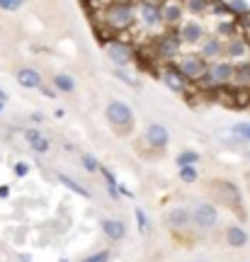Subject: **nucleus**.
Segmentation results:
<instances>
[{
	"label": "nucleus",
	"mask_w": 250,
	"mask_h": 262,
	"mask_svg": "<svg viewBox=\"0 0 250 262\" xmlns=\"http://www.w3.org/2000/svg\"><path fill=\"white\" fill-rule=\"evenodd\" d=\"M107 119H110L117 129H131V124H134V112H131V107L127 102L114 100V102L107 104Z\"/></svg>",
	"instance_id": "obj_1"
},
{
	"label": "nucleus",
	"mask_w": 250,
	"mask_h": 262,
	"mask_svg": "<svg viewBox=\"0 0 250 262\" xmlns=\"http://www.w3.org/2000/svg\"><path fill=\"white\" fill-rule=\"evenodd\" d=\"M219 221V211H216V206L209 204V202H202V204H197V209L192 211V224L197 228H202V231H209L214 228Z\"/></svg>",
	"instance_id": "obj_2"
},
{
	"label": "nucleus",
	"mask_w": 250,
	"mask_h": 262,
	"mask_svg": "<svg viewBox=\"0 0 250 262\" xmlns=\"http://www.w3.org/2000/svg\"><path fill=\"white\" fill-rule=\"evenodd\" d=\"M190 224H192V211H190V209H185V206H175V209L168 211V226H170V228L182 231V228H187Z\"/></svg>",
	"instance_id": "obj_3"
},
{
	"label": "nucleus",
	"mask_w": 250,
	"mask_h": 262,
	"mask_svg": "<svg viewBox=\"0 0 250 262\" xmlns=\"http://www.w3.org/2000/svg\"><path fill=\"white\" fill-rule=\"evenodd\" d=\"M146 141H149L153 148H165L168 141H170V134L163 124H151L149 129H146Z\"/></svg>",
	"instance_id": "obj_4"
},
{
	"label": "nucleus",
	"mask_w": 250,
	"mask_h": 262,
	"mask_svg": "<svg viewBox=\"0 0 250 262\" xmlns=\"http://www.w3.org/2000/svg\"><path fill=\"white\" fill-rule=\"evenodd\" d=\"M102 233L107 235L110 241H121L127 235V226L119 219H102Z\"/></svg>",
	"instance_id": "obj_5"
},
{
	"label": "nucleus",
	"mask_w": 250,
	"mask_h": 262,
	"mask_svg": "<svg viewBox=\"0 0 250 262\" xmlns=\"http://www.w3.org/2000/svg\"><path fill=\"white\" fill-rule=\"evenodd\" d=\"M25 139H27V143L32 146V150H37V153H47V150L51 148V141H49L47 136H41L37 129H27L25 131Z\"/></svg>",
	"instance_id": "obj_6"
},
{
	"label": "nucleus",
	"mask_w": 250,
	"mask_h": 262,
	"mask_svg": "<svg viewBox=\"0 0 250 262\" xmlns=\"http://www.w3.org/2000/svg\"><path fill=\"white\" fill-rule=\"evenodd\" d=\"M110 25L117 29H124L131 25V8H112L110 10Z\"/></svg>",
	"instance_id": "obj_7"
},
{
	"label": "nucleus",
	"mask_w": 250,
	"mask_h": 262,
	"mask_svg": "<svg viewBox=\"0 0 250 262\" xmlns=\"http://www.w3.org/2000/svg\"><path fill=\"white\" fill-rule=\"evenodd\" d=\"M226 243L231 245V248H243V245H248V233H245V228H241V226H228V228H226Z\"/></svg>",
	"instance_id": "obj_8"
},
{
	"label": "nucleus",
	"mask_w": 250,
	"mask_h": 262,
	"mask_svg": "<svg viewBox=\"0 0 250 262\" xmlns=\"http://www.w3.org/2000/svg\"><path fill=\"white\" fill-rule=\"evenodd\" d=\"M204 71H206V66H204V61L199 56H187L185 61H182V73H185L187 78H199Z\"/></svg>",
	"instance_id": "obj_9"
},
{
	"label": "nucleus",
	"mask_w": 250,
	"mask_h": 262,
	"mask_svg": "<svg viewBox=\"0 0 250 262\" xmlns=\"http://www.w3.org/2000/svg\"><path fill=\"white\" fill-rule=\"evenodd\" d=\"M107 54H110L112 61H117V63H129V56L131 51L127 44H119V41H110L107 44Z\"/></svg>",
	"instance_id": "obj_10"
},
{
	"label": "nucleus",
	"mask_w": 250,
	"mask_h": 262,
	"mask_svg": "<svg viewBox=\"0 0 250 262\" xmlns=\"http://www.w3.org/2000/svg\"><path fill=\"white\" fill-rule=\"evenodd\" d=\"M17 80L22 88H39V85H41V75H39L34 68H22L17 73Z\"/></svg>",
	"instance_id": "obj_11"
},
{
	"label": "nucleus",
	"mask_w": 250,
	"mask_h": 262,
	"mask_svg": "<svg viewBox=\"0 0 250 262\" xmlns=\"http://www.w3.org/2000/svg\"><path fill=\"white\" fill-rule=\"evenodd\" d=\"M102 175H105V185H107V192L112 194V199H119V182H117V178H114V172H112L110 168H102Z\"/></svg>",
	"instance_id": "obj_12"
},
{
	"label": "nucleus",
	"mask_w": 250,
	"mask_h": 262,
	"mask_svg": "<svg viewBox=\"0 0 250 262\" xmlns=\"http://www.w3.org/2000/svg\"><path fill=\"white\" fill-rule=\"evenodd\" d=\"M58 180L64 182V187H66V189L75 192L78 196H90V192H88L85 187H80V185H78V182H75V180L71 178V175H66V172H58Z\"/></svg>",
	"instance_id": "obj_13"
},
{
	"label": "nucleus",
	"mask_w": 250,
	"mask_h": 262,
	"mask_svg": "<svg viewBox=\"0 0 250 262\" xmlns=\"http://www.w3.org/2000/svg\"><path fill=\"white\" fill-rule=\"evenodd\" d=\"M231 75H233V68L228 63H216L212 68V80H216V83H226Z\"/></svg>",
	"instance_id": "obj_14"
},
{
	"label": "nucleus",
	"mask_w": 250,
	"mask_h": 262,
	"mask_svg": "<svg viewBox=\"0 0 250 262\" xmlns=\"http://www.w3.org/2000/svg\"><path fill=\"white\" fill-rule=\"evenodd\" d=\"M163 80H165V85L170 90H175V93H180V90L185 88V80H182V75L177 73V71H165V73H163Z\"/></svg>",
	"instance_id": "obj_15"
},
{
	"label": "nucleus",
	"mask_w": 250,
	"mask_h": 262,
	"mask_svg": "<svg viewBox=\"0 0 250 262\" xmlns=\"http://www.w3.org/2000/svg\"><path fill=\"white\" fill-rule=\"evenodd\" d=\"M175 163L177 168H195V163H199V153L197 150H182Z\"/></svg>",
	"instance_id": "obj_16"
},
{
	"label": "nucleus",
	"mask_w": 250,
	"mask_h": 262,
	"mask_svg": "<svg viewBox=\"0 0 250 262\" xmlns=\"http://www.w3.org/2000/svg\"><path fill=\"white\" fill-rule=\"evenodd\" d=\"M141 17H143V22L146 25H158L160 22V12H158V8H153V5H141Z\"/></svg>",
	"instance_id": "obj_17"
},
{
	"label": "nucleus",
	"mask_w": 250,
	"mask_h": 262,
	"mask_svg": "<svg viewBox=\"0 0 250 262\" xmlns=\"http://www.w3.org/2000/svg\"><path fill=\"white\" fill-rule=\"evenodd\" d=\"M54 85L61 90V93H73V88H75V83H73V78L71 75H56L54 78Z\"/></svg>",
	"instance_id": "obj_18"
},
{
	"label": "nucleus",
	"mask_w": 250,
	"mask_h": 262,
	"mask_svg": "<svg viewBox=\"0 0 250 262\" xmlns=\"http://www.w3.org/2000/svg\"><path fill=\"white\" fill-rule=\"evenodd\" d=\"M199 37H202V27H199V25L190 22V25L182 27V39H187V41H197Z\"/></svg>",
	"instance_id": "obj_19"
},
{
	"label": "nucleus",
	"mask_w": 250,
	"mask_h": 262,
	"mask_svg": "<svg viewBox=\"0 0 250 262\" xmlns=\"http://www.w3.org/2000/svg\"><path fill=\"white\" fill-rule=\"evenodd\" d=\"M134 214H136V226H139V233L146 235V233H149V216H146V211H143L141 206H136V211H134Z\"/></svg>",
	"instance_id": "obj_20"
},
{
	"label": "nucleus",
	"mask_w": 250,
	"mask_h": 262,
	"mask_svg": "<svg viewBox=\"0 0 250 262\" xmlns=\"http://www.w3.org/2000/svg\"><path fill=\"white\" fill-rule=\"evenodd\" d=\"M231 131H233V134H236V136H238L241 141H250V122L236 124V126H233Z\"/></svg>",
	"instance_id": "obj_21"
},
{
	"label": "nucleus",
	"mask_w": 250,
	"mask_h": 262,
	"mask_svg": "<svg viewBox=\"0 0 250 262\" xmlns=\"http://www.w3.org/2000/svg\"><path fill=\"white\" fill-rule=\"evenodd\" d=\"M80 163H83V168L88 170V172H97V170H100V163H97L95 156H88V153H85L83 158H80Z\"/></svg>",
	"instance_id": "obj_22"
},
{
	"label": "nucleus",
	"mask_w": 250,
	"mask_h": 262,
	"mask_svg": "<svg viewBox=\"0 0 250 262\" xmlns=\"http://www.w3.org/2000/svg\"><path fill=\"white\" fill-rule=\"evenodd\" d=\"M197 170L195 168H180V180L185 182V185H192V182H197Z\"/></svg>",
	"instance_id": "obj_23"
},
{
	"label": "nucleus",
	"mask_w": 250,
	"mask_h": 262,
	"mask_svg": "<svg viewBox=\"0 0 250 262\" xmlns=\"http://www.w3.org/2000/svg\"><path fill=\"white\" fill-rule=\"evenodd\" d=\"M110 260V250H97V253L88 255L83 262H107Z\"/></svg>",
	"instance_id": "obj_24"
},
{
	"label": "nucleus",
	"mask_w": 250,
	"mask_h": 262,
	"mask_svg": "<svg viewBox=\"0 0 250 262\" xmlns=\"http://www.w3.org/2000/svg\"><path fill=\"white\" fill-rule=\"evenodd\" d=\"M204 54H206V56H216V54H219V44H216V39H209V41L204 44Z\"/></svg>",
	"instance_id": "obj_25"
},
{
	"label": "nucleus",
	"mask_w": 250,
	"mask_h": 262,
	"mask_svg": "<svg viewBox=\"0 0 250 262\" xmlns=\"http://www.w3.org/2000/svg\"><path fill=\"white\" fill-rule=\"evenodd\" d=\"M163 17L170 19V22H175V19L180 17V10H177V5H170V8H165V12H163Z\"/></svg>",
	"instance_id": "obj_26"
},
{
	"label": "nucleus",
	"mask_w": 250,
	"mask_h": 262,
	"mask_svg": "<svg viewBox=\"0 0 250 262\" xmlns=\"http://www.w3.org/2000/svg\"><path fill=\"white\" fill-rule=\"evenodd\" d=\"M22 3H25V0H3V3H0V8L3 10H17Z\"/></svg>",
	"instance_id": "obj_27"
},
{
	"label": "nucleus",
	"mask_w": 250,
	"mask_h": 262,
	"mask_svg": "<svg viewBox=\"0 0 250 262\" xmlns=\"http://www.w3.org/2000/svg\"><path fill=\"white\" fill-rule=\"evenodd\" d=\"M27 172H29V165H27V163H17V165H15V175H17V178H25Z\"/></svg>",
	"instance_id": "obj_28"
},
{
	"label": "nucleus",
	"mask_w": 250,
	"mask_h": 262,
	"mask_svg": "<svg viewBox=\"0 0 250 262\" xmlns=\"http://www.w3.org/2000/svg\"><path fill=\"white\" fill-rule=\"evenodd\" d=\"M202 8H204V0H190V10H195V12H199Z\"/></svg>",
	"instance_id": "obj_29"
},
{
	"label": "nucleus",
	"mask_w": 250,
	"mask_h": 262,
	"mask_svg": "<svg viewBox=\"0 0 250 262\" xmlns=\"http://www.w3.org/2000/svg\"><path fill=\"white\" fill-rule=\"evenodd\" d=\"M238 78H245V80H250V68H248V71H245V68H241V71H238Z\"/></svg>",
	"instance_id": "obj_30"
},
{
	"label": "nucleus",
	"mask_w": 250,
	"mask_h": 262,
	"mask_svg": "<svg viewBox=\"0 0 250 262\" xmlns=\"http://www.w3.org/2000/svg\"><path fill=\"white\" fill-rule=\"evenodd\" d=\"M231 51H233V54H241V51H243V44H241V41H236Z\"/></svg>",
	"instance_id": "obj_31"
},
{
	"label": "nucleus",
	"mask_w": 250,
	"mask_h": 262,
	"mask_svg": "<svg viewBox=\"0 0 250 262\" xmlns=\"http://www.w3.org/2000/svg\"><path fill=\"white\" fill-rule=\"evenodd\" d=\"M8 192H10L8 187H0V196H3V199H5V196H8Z\"/></svg>",
	"instance_id": "obj_32"
},
{
	"label": "nucleus",
	"mask_w": 250,
	"mask_h": 262,
	"mask_svg": "<svg viewBox=\"0 0 250 262\" xmlns=\"http://www.w3.org/2000/svg\"><path fill=\"white\" fill-rule=\"evenodd\" d=\"M19 262H32V257L29 255H19Z\"/></svg>",
	"instance_id": "obj_33"
},
{
	"label": "nucleus",
	"mask_w": 250,
	"mask_h": 262,
	"mask_svg": "<svg viewBox=\"0 0 250 262\" xmlns=\"http://www.w3.org/2000/svg\"><path fill=\"white\" fill-rule=\"evenodd\" d=\"M5 100H8V95H5L3 90H0V102H5Z\"/></svg>",
	"instance_id": "obj_34"
},
{
	"label": "nucleus",
	"mask_w": 250,
	"mask_h": 262,
	"mask_svg": "<svg viewBox=\"0 0 250 262\" xmlns=\"http://www.w3.org/2000/svg\"><path fill=\"white\" fill-rule=\"evenodd\" d=\"M245 158H248V160H250V150H248V153H245Z\"/></svg>",
	"instance_id": "obj_35"
},
{
	"label": "nucleus",
	"mask_w": 250,
	"mask_h": 262,
	"mask_svg": "<svg viewBox=\"0 0 250 262\" xmlns=\"http://www.w3.org/2000/svg\"><path fill=\"white\" fill-rule=\"evenodd\" d=\"M3 104H5V102H0V112H3Z\"/></svg>",
	"instance_id": "obj_36"
},
{
	"label": "nucleus",
	"mask_w": 250,
	"mask_h": 262,
	"mask_svg": "<svg viewBox=\"0 0 250 262\" xmlns=\"http://www.w3.org/2000/svg\"><path fill=\"white\" fill-rule=\"evenodd\" d=\"M58 262H68V260H58Z\"/></svg>",
	"instance_id": "obj_37"
},
{
	"label": "nucleus",
	"mask_w": 250,
	"mask_h": 262,
	"mask_svg": "<svg viewBox=\"0 0 250 262\" xmlns=\"http://www.w3.org/2000/svg\"><path fill=\"white\" fill-rule=\"evenodd\" d=\"M0 3H3V0H0Z\"/></svg>",
	"instance_id": "obj_38"
}]
</instances>
